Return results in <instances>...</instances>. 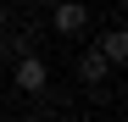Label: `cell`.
<instances>
[{
    "instance_id": "cell-1",
    "label": "cell",
    "mask_w": 128,
    "mask_h": 122,
    "mask_svg": "<svg viewBox=\"0 0 128 122\" xmlns=\"http://www.w3.org/2000/svg\"><path fill=\"white\" fill-rule=\"evenodd\" d=\"M11 78H17L22 94H45V89H50V61L28 50V56H17V72H11Z\"/></svg>"
},
{
    "instance_id": "cell-2",
    "label": "cell",
    "mask_w": 128,
    "mask_h": 122,
    "mask_svg": "<svg viewBox=\"0 0 128 122\" xmlns=\"http://www.w3.org/2000/svg\"><path fill=\"white\" fill-rule=\"evenodd\" d=\"M50 28L67 33V39H78L84 28H89V6H84V0H56L50 6Z\"/></svg>"
},
{
    "instance_id": "cell-3",
    "label": "cell",
    "mask_w": 128,
    "mask_h": 122,
    "mask_svg": "<svg viewBox=\"0 0 128 122\" xmlns=\"http://www.w3.org/2000/svg\"><path fill=\"white\" fill-rule=\"evenodd\" d=\"M106 72H112V61H106L100 50H84V56H78V78H84L89 89H100V83H106Z\"/></svg>"
},
{
    "instance_id": "cell-4",
    "label": "cell",
    "mask_w": 128,
    "mask_h": 122,
    "mask_svg": "<svg viewBox=\"0 0 128 122\" xmlns=\"http://www.w3.org/2000/svg\"><path fill=\"white\" fill-rule=\"evenodd\" d=\"M100 56L112 61V67H122V61H128V33L122 28H106L100 33Z\"/></svg>"
},
{
    "instance_id": "cell-5",
    "label": "cell",
    "mask_w": 128,
    "mask_h": 122,
    "mask_svg": "<svg viewBox=\"0 0 128 122\" xmlns=\"http://www.w3.org/2000/svg\"><path fill=\"white\" fill-rule=\"evenodd\" d=\"M0 22H6V6H0Z\"/></svg>"
}]
</instances>
